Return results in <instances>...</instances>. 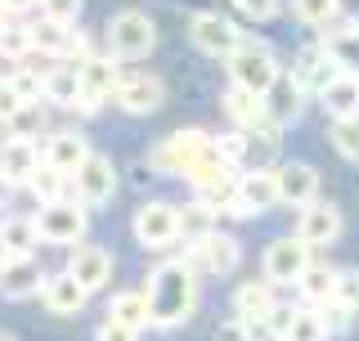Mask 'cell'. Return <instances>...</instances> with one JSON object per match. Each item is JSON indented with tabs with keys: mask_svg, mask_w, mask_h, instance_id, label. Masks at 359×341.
I'll list each match as a JSON object with an SVG mask.
<instances>
[{
	"mask_svg": "<svg viewBox=\"0 0 359 341\" xmlns=\"http://www.w3.org/2000/svg\"><path fill=\"white\" fill-rule=\"evenodd\" d=\"M149 314L153 328H180L189 323V314L198 310V269L189 260H162L149 274Z\"/></svg>",
	"mask_w": 359,
	"mask_h": 341,
	"instance_id": "cell-1",
	"label": "cell"
},
{
	"mask_svg": "<svg viewBox=\"0 0 359 341\" xmlns=\"http://www.w3.org/2000/svg\"><path fill=\"white\" fill-rule=\"evenodd\" d=\"M36 229H41V243H54V247H76L90 229V207L81 198H54V202H41V215H36Z\"/></svg>",
	"mask_w": 359,
	"mask_h": 341,
	"instance_id": "cell-2",
	"label": "cell"
},
{
	"mask_svg": "<svg viewBox=\"0 0 359 341\" xmlns=\"http://www.w3.org/2000/svg\"><path fill=\"white\" fill-rule=\"evenodd\" d=\"M108 54L112 59H149L157 50V27L144 9H121L108 18Z\"/></svg>",
	"mask_w": 359,
	"mask_h": 341,
	"instance_id": "cell-3",
	"label": "cell"
},
{
	"mask_svg": "<svg viewBox=\"0 0 359 341\" xmlns=\"http://www.w3.org/2000/svg\"><path fill=\"white\" fill-rule=\"evenodd\" d=\"M224 67H229L233 86L256 90V95H265V90L278 81V59L269 54V45H261V41H243L238 50L224 59Z\"/></svg>",
	"mask_w": 359,
	"mask_h": 341,
	"instance_id": "cell-4",
	"label": "cell"
},
{
	"mask_svg": "<svg viewBox=\"0 0 359 341\" xmlns=\"http://www.w3.org/2000/svg\"><path fill=\"white\" fill-rule=\"evenodd\" d=\"M211 135L207 131H198V126H189V131H175V135H166L162 144L149 153V166L157 170V175H184L189 170V162H198L202 153H211Z\"/></svg>",
	"mask_w": 359,
	"mask_h": 341,
	"instance_id": "cell-5",
	"label": "cell"
},
{
	"mask_svg": "<svg viewBox=\"0 0 359 341\" xmlns=\"http://www.w3.org/2000/svg\"><path fill=\"white\" fill-rule=\"evenodd\" d=\"M130 234L140 247L149 252H166V247L180 238V207L175 202H162V198H149L130 220Z\"/></svg>",
	"mask_w": 359,
	"mask_h": 341,
	"instance_id": "cell-6",
	"label": "cell"
},
{
	"mask_svg": "<svg viewBox=\"0 0 359 341\" xmlns=\"http://www.w3.org/2000/svg\"><path fill=\"white\" fill-rule=\"evenodd\" d=\"M189 41H194L202 54H211V59H229L247 36L238 32L233 18L211 14V9H207V14H194V22H189Z\"/></svg>",
	"mask_w": 359,
	"mask_h": 341,
	"instance_id": "cell-7",
	"label": "cell"
},
{
	"mask_svg": "<svg viewBox=\"0 0 359 341\" xmlns=\"http://www.w3.org/2000/svg\"><path fill=\"white\" fill-rule=\"evenodd\" d=\"M274 202H283V193H278V170H247L238 175V198H233L229 215H238V220H252V215H265Z\"/></svg>",
	"mask_w": 359,
	"mask_h": 341,
	"instance_id": "cell-8",
	"label": "cell"
},
{
	"mask_svg": "<svg viewBox=\"0 0 359 341\" xmlns=\"http://www.w3.org/2000/svg\"><path fill=\"white\" fill-rule=\"evenodd\" d=\"M72 185H76V198H81L86 207H104V202H112V193H117V166H112V157H104V153H90L86 162L72 170Z\"/></svg>",
	"mask_w": 359,
	"mask_h": 341,
	"instance_id": "cell-9",
	"label": "cell"
},
{
	"mask_svg": "<svg viewBox=\"0 0 359 341\" xmlns=\"http://www.w3.org/2000/svg\"><path fill=\"white\" fill-rule=\"evenodd\" d=\"M45 153L36 140H5L0 144V185L5 189H27L32 175L41 170Z\"/></svg>",
	"mask_w": 359,
	"mask_h": 341,
	"instance_id": "cell-10",
	"label": "cell"
},
{
	"mask_svg": "<svg viewBox=\"0 0 359 341\" xmlns=\"http://www.w3.org/2000/svg\"><path fill=\"white\" fill-rule=\"evenodd\" d=\"M306 265H310V243H301L297 234L274 238V243L265 247V260H261L269 283H297L301 274H306Z\"/></svg>",
	"mask_w": 359,
	"mask_h": 341,
	"instance_id": "cell-11",
	"label": "cell"
},
{
	"mask_svg": "<svg viewBox=\"0 0 359 341\" xmlns=\"http://www.w3.org/2000/svg\"><path fill=\"white\" fill-rule=\"evenodd\" d=\"M184 260L194 269H207V274H233L238 260H243V247H238V238H229V234H211V238H202V243L189 247Z\"/></svg>",
	"mask_w": 359,
	"mask_h": 341,
	"instance_id": "cell-12",
	"label": "cell"
},
{
	"mask_svg": "<svg viewBox=\"0 0 359 341\" xmlns=\"http://www.w3.org/2000/svg\"><path fill=\"white\" fill-rule=\"evenodd\" d=\"M45 279H50V274L41 269V260L32 252L0 260V297H9V301H22V297H32V292H41Z\"/></svg>",
	"mask_w": 359,
	"mask_h": 341,
	"instance_id": "cell-13",
	"label": "cell"
},
{
	"mask_svg": "<svg viewBox=\"0 0 359 341\" xmlns=\"http://www.w3.org/2000/svg\"><path fill=\"white\" fill-rule=\"evenodd\" d=\"M117 108L121 112H130V117H149V112H157L166 104V86L157 81V76H121V86H117Z\"/></svg>",
	"mask_w": 359,
	"mask_h": 341,
	"instance_id": "cell-14",
	"label": "cell"
},
{
	"mask_svg": "<svg viewBox=\"0 0 359 341\" xmlns=\"http://www.w3.org/2000/svg\"><path fill=\"white\" fill-rule=\"evenodd\" d=\"M337 234H341V211L332 202H306L297 211V238L301 243L328 247V243H337Z\"/></svg>",
	"mask_w": 359,
	"mask_h": 341,
	"instance_id": "cell-15",
	"label": "cell"
},
{
	"mask_svg": "<svg viewBox=\"0 0 359 341\" xmlns=\"http://www.w3.org/2000/svg\"><path fill=\"white\" fill-rule=\"evenodd\" d=\"M67 274H76V283L90 288V292H104L112 283V252H104V247H95V243L72 247V256H67Z\"/></svg>",
	"mask_w": 359,
	"mask_h": 341,
	"instance_id": "cell-16",
	"label": "cell"
},
{
	"mask_svg": "<svg viewBox=\"0 0 359 341\" xmlns=\"http://www.w3.org/2000/svg\"><path fill=\"white\" fill-rule=\"evenodd\" d=\"M81 95L86 99H95V104H104V99L117 95V86H121V67L112 63V54H86L81 63Z\"/></svg>",
	"mask_w": 359,
	"mask_h": 341,
	"instance_id": "cell-17",
	"label": "cell"
},
{
	"mask_svg": "<svg viewBox=\"0 0 359 341\" xmlns=\"http://www.w3.org/2000/svg\"><path fill=\"white\" fill-rule=\"evenodd\" d=\"M41 301H45V310H50V314H81L86 301H90V288H81V283H76V274L59 269V274L45 279Z\"/></svg>",
	"mask_w": 359,
	"mask_h": 341,
	"instance_id": "cell-18",
	"label": "cell"
},
{
	"mask_svg": "<svg viewBox=\"0 0 359 341\" xmlns=\"http://www.w3.org/2000/svg\"><path fill=\"white\" fill-rule=\"evenodd\" d=\"M337 72H341V67H337V59L323 50V45H306V50L292 59V76H297V81L306 86L310 95H319V90L328 86Z\"/></svg>",
	"mask_w": 359,
	"mask_h": 341,
	"instance_id": "cell-19",
	"label": "cell"
},
{
	"mask_svg": "<svg viewBox=\"0 0 359 341\" xmlns=\"http://www.w3.org/2000/svg\"><path fill=\"white\" fill-rule=\"evenodd\" d=\"M278 193H283V202H292V207H306V202H314V193H319V170L310 162H283L278 166Z\"/></svg>",
	"mask_w": 359,
	"mask_h": 341,
	"instance_id": "cell-20",
	"label": "cell"
},
{
	"mask_svg": "<svg viewBox=\"0 0 359 341\" xmlns=\"http://www.w3.org/2000/svg\"><path fill=\"white\" fill-rule=\"evenodd\" d=\"M306 95H310V90L301 86L297 76H283V72H278V81L265 90V108H269V117L283 121V126H287V121H297V117H301V104H306Z\"/></svg>",
	"mask_w": 359,
	"mask_h": 341,
	"instance_id": "cell-21",
	"label": "cell"
},
{
	"mask_svg": "<svg viewBox=\"0 0 359 341\" xmlns=\"http://www.w3.org/2000/svg\"><path fill=\"white\" fill-rule=\"evenodd\" d=\"M90 153H95V149H90V140H86V135H76V131H54L50 140H45V162L67 170V175H72Z\"/></svg>",
	"mask_w": 359,
	"mask_h": 341,
	"instance_id": "cell-22",
	"label": "cell"
},
{
	"mask_svg": "<svg viewBox=\"0 0 359 341\" xmlns=\"http://www.w3.org/2000/svg\"><path fill=\"white\" fill-rule=\"evenodd\" d=\"M319 104H323L328 117H359V76L337 72L332 81L319 90Z\"/></svg>",
	"mask_w": 359,
	"mask_h": 341,
	"instance_id": "cell-23",
	"label": "cell"
},
{
	"mask_svg": "<svg viewBox=\"0 0 359 341\" xmlns=\"http://www.w3.org/2000/svg\"><path fill=\"white\" fill-rule=\"evenodd\" d=\"M278 305H274V283H238V292H233V314L238 319H269Z\"/></svg>",
	"mask_w": 359,
	"mask_h": 341,
	"instance_id": "cell-24",
	"label": "cell"
},
{
	"mask_svg": "<svg viewBox=\"0 0 359 341\" xmlns=\"http://www.w3.org/2000/svg\"><path fill=\"white\" fill-rule=\"evenodd\" d=\"M319 45L337 59L341 72H355L359 76V22H346V27H337V32H323Z\"/></svg>",
	"mask_w": 359,
	"mask_h": 341,
	"instance_id": "cell-25",
	"label": "cell"
},
{
	"mask_svg": "<svg viewBox=\"0 0 359 341\" xmlns=\"http://www.w3.org/2000/svg\"><path fill=\"white\" fill-rule=\"evenodd\" d=\"M76 95H81V67L76 63H59V67L45 72V99H50V104L72 108Z\"/></svg>",
	"mask_w": 359,
	"mask_h": 341,
	"instance_id": "cell-26",
	"label": "cell"
},
{
	"mask_svg": "<svg viewBox=\"0 0 359 341\" xmlns=\"http://www.w3.org/2000/svg\"><path fill=\"white\" fill-rule=\"evenodd\" d=\"M32 41H36V50H41V54H50V59H72L76 32H67V22L41 18L36 27H32Z\"/></svg>",
	"mask_w": 359,
	"mask_h": 341,
	"instance_id": "cell-27",
	"label": "cell"
},
{
	"mask_svg": "<svg viewBox=\"0 0 359 341\" xmlns=\"http://www.w3.org/2000/svg\"><path fill=\"white\" fill-rule=\"evenodd\" d=\"M32 198H41V202H54V198H76V185H72V175L59 166H50V162H41V170L32 175Z\"/></svg>",
	"mask_w": 359,
	"mask_h": 341,
	"instance_id": "cell-28",
	"label": "cell"
},
{
	"mask_svg": "<svg viewBox=\"0 0 359 341\" xmlns=\"http://www.w3.org/2000/svg\"><path fill=\"white\" fill-rule=\"evenodd\" d=\"M0 234H5V247L9 256H27L41 247V229H36V215H9L5 225H0Z\"/></svg>",
	"mask_w": 359,
	"mask_h": 341,
	"instance_id": "cell-29",
	"label": "cell"
},
{
	"mask_svg": "<svg viewBox=\"0 0 359 341\" xmlns=\"http://www.w3.org/2000/svg\"><path fill=\"white\" fill-rule=\"evenodd\" d=\"M337 274H341V269L310 260V265H306V274L297 279V292H301V297H306L310 305H319V301H328L332 292H337Z\"/></svg>",
	"mask_w": 359,
	"mask_h": 341,
	"instance_id": "cell-30",
	"label": "cell"
},
{
	"mask_svg": "<svg viewBox=\"0 0 359 341\" xmlns=\"http://www.w3.org/2000/svg\"><path fill=\"white\" fill-rule=\"evenodd\" d=\"M216 234V207H207V202H189V207H180V238H189V243H202V238Z\"/></svg>",
	"mask_w": 359,
	"mask_h": 341,
	"instance_id": "cell-31",
	"label": "cell"
},
{
	"mask_svg": "<svg viewBox=\"0 0 359 341\" xmlns=\"http://www.w3.org/2000/svg\"><path fill=\"white\" fill-rule=\"evenodd\" d=\"M328 333H332L328 319H323L314 305H301V310H292L283 341H328Z\"/></svg>",
	"mask_w": 359,
	"mask_h": 341,
	"instance_id": "cell-32",
	"label": "cell"
},
{
	"mask_svg": "<svg viewBox=\"0 0 359 341\" xmlns=\"http://www.w3.org/2000/svg\"><path fill=\"white\" fill-rule=\"evenodd\" d=\"M108 319H121L130 328H153L149 297H144V292H117V297L108 301Z\"/></svg>",
	"mask_w": 359,
	"mask_h": 341,
	"instance_id": "cell-33",
	"label": "cell"
},
{
	"mask_svg": "<svg viewBox=\"0 0 359 341\" xmlns=\"http://www.w3.org/2000/svg\"><path fill=\"white\" fill-rule=\"evenodd\" d=\"M32 50H36V41H32L27 22H5V27H0V63H18V59H27Z\"/></svg>",
	"mask_w": 359,
	"mask_h": 341,
	"instance_id": "cell-34",
	"label": "cell"
},
{
	"mask_svg": "<svg viewBox=\"0 0 359 341\" xmlns=\"http://www.w3.org/2000/svg\"><path fill=\"white\" fill-rule=\"evenodd\" d=\"M332 149L346 157V162H359V117H332L328 126Z\"/></svg>",
	"mask_w": 359,
	"mask_h": 341,
	"instance_id": "cell-35",
	"label": "cell"
},
{
	"mask_svg": "<svg viewBox=\"0 0 359 341\" xmlns=\"http://www.w3.org/2000/svg\"><path fill=\"white\" fill-rule=\"evenodd\" d=\"M337 9H341V0H292V14L301 22H310V27H328L337 18Z\"/></svg>",
	"mask_w": 359,
	"mask_h": 341,
	"instance_id": "cell-36",
	"label": "cell"
},
{
	"mask_svg": "<svg viewBox=\"0 0 359 341\" xmlns=\"http://www.w3.org/2000/svg\"><path fill=\"white\" fill-rule=\"evenodd\" d=\"M216 153L224 157L229 166H238L247 153H252V140H247V131L238 126V131H224V135H216Z\"/></svg>",
	"mask_w": 359,
	"mask_h": 341,
	"instance_id": "cell-37",
	"label": "cell"
},
{
	"mask_svg": "<svg viewBox=\"0 0 359 341\" xmlns=\"http://www.w3.org/2000/svg\"><path fill=\"white\" fill-rule=\"evenodd\" d=\"M81 5L86 0H41V18H54V22H67L72 27L81 18Z\"/></svg>",
	"mask_w": 359,
	"mask_h": 341,
	"instance_id": "cell-38",
	"label": "cell"
},
{
	"mask_svg": "<svg viewBox=\"0 0 359 341\" xmlns=\"http://www.w3.org/2000/svg\"><path fill=\"white\" fill-rule=\"evenodd\" d=\"M233 9H238L243 18H252V22H269L278 14V0H233Z\"/></svg>",
	"mask_w": 359,
	"mask_h": 341,
	"instance_id": "cell-39",
	"label": "cell"
},
{
	"mask_svg": "<svg viewBox=\"0 0 359 341\" xmlns=\"http://www.w3.org/2000/svg\"><path fill=\"white\" fill-rule=\"evenodd\" d=\"M341 305H351V310H359V274L355 269H341L337 274V292H332Z\"/></svg>",
	"mask_w": 359,
	"mask_h": 341,
	"instance_id": "cell-40",
	"label": "cell"
},
{
	"mask_svg": "<svg viewBox=\"0 0 359 341\" xmlns=\"http://www.w3.org/2000/svg\"><path fill=\"white\" fill-rule=\"evenodd\" d=\"M95 341H140V328H130L121 319H104L99 333H95Z\"/></svg>",
	"mask_w": 359,
	"mask_h": 341,
	"instance_id": "cell-41",
	"label": "cell"
},
{
	"mask_svg": "<svg viewBox=\"0 0 359 341\" xmlns=\"http://www.w3.org/2000/svg\"><path fill=\"white\" fill-rule=\"evenodd\" d=\"M22 104H27V99H22V95H18V90L9 86V81H0V121H9V117H14V112H18Z\"/></svg>",
	"mask_w": 359,
	"mask_h": 341,
	"instance_id": "cell-42",
	"label": "cell"
},
{
	"mask_svg": "<svg viewBox=\"0 0 359 341\" xmlns=\"http://www.w3.org/2000/svg\"><path fill=\"white\" fill-rule=\"evenodd\" d=\"M216 341H252V333H247V319H224L220 328H216Z\"/></svg>",
	"mask_w": 359,
	"mask_h": 341,
	"instance_id": "cell-43",
	"label": "cell"
},
{
	"mask_svg": "<svg viewBox=\"0 0 359 341\" xmlns=\"http://www.w3.org/2000/svg\"><path fill=\"white\" fill-rule=\"evenodd\" d=\"M9 14H27V9H41V0H5Z\"/></svg>",
	"mask_w": 359,
	"mask_h": 341,
	"instance_id": "cell-44",
	"label": "cell"
},
{
	"mask_svg": "<svg viewBox=\"0 0 359 341\" xmlns=\"http://www.w3.org/2000/svg\"><path fill=\"white\" fill-rule=\"evenodd\" d=\"M5 22H9V5H5V0H0V27H5Z\"/></svg>",
	"mask_w": 359,
	"mask_h": 341,
	"instance_id": "cell-45",
	"label": "cell"
},
{
	"mask_svg": "<svg viewBox=\"0 0 359 341\" xmlns=\"http://www.w3.org/2000/svg\"><path fill=\"white\" fill-rule=\"evenodd\" d=\"M9 256V247H5V234H0V260H5Z\"/></svg>",
	"mask_w": 359,
	"mask_h": 341,
	"instance_id": "cell-46",
	"label": "cell"
},
{
	"mask_svg": "<svg viewBox=\"0 0 359 341\" xmlns=\"http://www.w3.org/2000/svg\"><path fill=\"white\" fill-rule=\"evenodd\" d=\"M0 341H14V337H9V333H0Z\"/></svg>",
	"mask_w": 359,
	"mask_h": 341,
	"instance_id": "cell-47",
	"label": "cell"
}]
</instances>
